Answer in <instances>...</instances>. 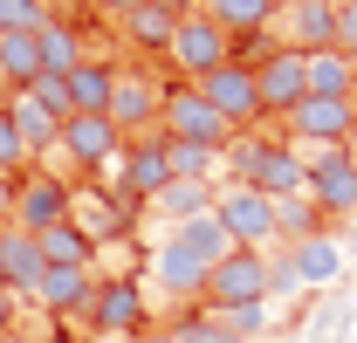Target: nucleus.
<instances>
[{
  "instance_id": "1",
  "label": "nucleus",
  "mask_w": 357,
  "mask_h": 343,
  "mask_svg": "<svg viewBox=\"0 0 357 343\" xmlns=\"http://www.w3.org/2000/svg\"><path fill=\"white\" fill-rule=\"evenodd\" d=\"M241 185H255V192H268V199H296V192H310V165H303V151L282 137H234L220 158Z\"/></svg>"
},
{
  "instance_id": "2",
  "label": "nucleus",
  "mask_w": 357,
  "mask_h": 343,
  "mask_svg": "<svg viewBox=\"0 0 357 343\" xmlns=\"http://www.w3.org/2000/svg\"><path fill=\"white\" fill-rule=\"evenodd\" d=\"M213 220L234 234V247H255V254L282 247V234H275V199L255 192V185H241V178L213 185Z\"/></svg>"
},
{
  "instance_id": "3",
  "label": "nucleus",
  "mask_w": 357,
  "mask_h": 343,
  "mask_svg": "<svg viewBox=\"0 0 357 343\" xmlns=\"http://www.w3.org/2000/svg\"><path fill=\"white\" fill-rule=\"evenodd\" d=\"M282 124H289V144L296 151H337V144L357 137V103L351 96H303Z\"/></svg>"
},
{
  "instance_id": "4",
  "label": "nucleus",
  "mask_w": 357,
  "mask_h": 343,
  "mask_svg": "<svg viewBox=\"0 0 357 343\" xmlns=\"http://www.w3.org/2000/svg\"><path fill=\"white\" fill-rule=\"evenodd\" d=\"M158 124H165V137H178V144H206V151H220L234 144V130H227V117L199 96V89H165V110H158Z\"/></svg>"
},
{
  "instance_id": "5",
  "label": "nucleus",
  "mask_w": 357,
  "mask_h": 343,
  "mask_svg": "<svg viewBox=\"0 0 357 343\" xmlns=\"http://www.w3.org/2000/svg\"><path fill=\"white\" fill-rule=\"evenodd\" d=\"M303 165H310V199L323 227L330 220H357V165H351V144H337V151H303Z\"/></svg>"
},
{
  "instance_id": "6",
  "label": "nucleus",
  "mask_w": 357,
  "mask_h": 343,
  "mask_svg": "<svg viewBox=\"0 0 357 343\" xmlns=\"http://www.w3.org/2000/svg\"><path fill=\"white\" fill-rule=\"evenodd\" d=\"M192 89H199V96L227 117V130H248L255 117H268V110H261V83H255V62H241V55L220 62L213 76H199Z\"/></svg>"
},
{
  "instance_id": "7",
  "label": "nucleus",
  "mask_w": 357,
  "mask_h": 343,
  "mask_svg": "<svg viewBox=\"0 0 357 343\" xmlns=\"http://www.w3.org/2000/svg\"><path fill=\"white\" fill-rule=\"evenodd\" d=\"M165 55H172V69H185V76L199 83V76H213L220 62H234V35L192 7V14L178 21V35H172V48H165Z\"/></svg>"
},
{
  "instance_id": "8",
  "label": "nucleus",
  "mask_w": 357,
  "mask_h": 343,
  "mask_svg": "<svg viewBox=\"0 0 357 343\" xmlns=\"http://www.w3.org/2000/svg\"><path fill=\"white\" fill-rule=\"evenodd\" d=\"M172 185V151H165V130H151V137H137L124 144V165H117V192L137 199V206H151L158 192Z\"/></svg>"
},
{
  "instance_id": "9",
  "label": "nucleus",
  "mask_w": 357,
  "mask_h": 343,
  "mask_svg": "<svg viewBox=\"0 0 357 343\" xmlns=\"http://www.w3.org/2000/svg\"><path fill=\"white\" fill-rule=\"evenodd\" d=\"M206 302H213V309H234V302H268V254L234 247L227 261H213V275H206Z\"/></svg>"
},
{
  "instance_id": "10",
  "label": "nucleus",
  "mask_w": 357,
  "mask_h": 343,
  "mask_svg": "<svg viewBox=\"0 0 357 343\" xmlns=\"http://www.w3.org/2000/svg\"><path fill=\"white\" fill-rule=\"evenodd\" d=\"M55 151H69L76 165H89V172H110L117 158H124V130L110 124V117H69L62 124V137H55Z\"/></svg>"
},
{
  "instance_id": "11",
  "label": "nucleus",
  "mask_w": 357,
  "mask_h": 343,
  "mask_svg": "<svg viewBox=\"0 0 357 343\" xmlns=\"http://www.w3.org/2000/svg\"><path fill=\"white\" fill-rule=\"evenodd\" d=\"M89 323L103 330V337H137L144 323H151V309H144V289L137 282H96V296H89Z\"/></svg>"
},
{
  "instance_id": "12",
  "label": "nucleus",
  "mask_w": 357,
  "mask_h": 343,
  "mask_svg": "<svg viewBox=\"0 0 357 343\" xmlns=\"http://www.w3.org/2000/svg\"><path fill=\"white\" fill-rule=\"evenodd\" d=\"M69 206H76V192H69L62 178H48V172H35L28 185H14V227H21V234H48V227H62Z\"/></svg>"
},
{
  "instance_id": "13",
  "label": "nucleus",
  "mask_w": 357,
  "mask_h": 343,
  "mask_svg": "<svg viewBox=\"0 0 357 343\" xmlns=\"http://www.w3.org/2000/svg\"><path fill=\"white\" fill-rule=\"evenodd\" d=\"M255 83H261V110L289 117V110L310 96V69H303V55H296V48H275V55L255 62Z\"/></svg>"
},
{
  "instance_id": "14",
  "label": "nucleus",
  "mask_w": 357,
  "mask_h": 343,
  "mask_svg": "<svg viewBox=\"0 0 357 343\" xmlns=\"http://www.w3.org/2000/svg\"><path fill=\"white\" fill-rule=\"evenodd\" d=\"M275 48H296V55L337 48V14H330V0H310V7H282V14H275Z\"/></svg>"
},
{
  "instance_id": "15",
  "label": "nucleus",
  "mask_w": 357,
  "mask_h": 343,
  "mask_svg": "<svg viewBox=\"0 0 357 343\" xmlns=\"http://www.w3.org/2000/svg\"><path fill=\"white\" fill-rule=\"evenodd\" d=\"M206 275H213V268L192 261L178 241H158V254H151V289H158L165 302H199L206 296Z\"/></svg>"
},
{
  "instance_id": "16",
  "label": "nucleus",
  "mask_w": 357,
  "mask_h": 343,
  "mask_svg": "<svg viewBox=\"0 0 357 343\" xmlns=\"http://www.w3.org/2000/svg\"><path fill=\"white\" fill-rule=\"evenodd\" d=\"M48 275L42 261V241L35 234H21V227H0V282H7V296H35Z\"/></svg>"
},
{
  "instance_id": "17",
  "label": "nucleus",
  "mask_w": 357,
  "mask_h": 343,
  "mask_svg": "<svg viewBox=\"0 0 357 343\" xmlns=\"http://www.w3.org/2000/svg\"><path fill=\"white\" fill-rule=\"evenodd\" d=\"M158 110H165V89L151 83V76H124V69H117L110 124H117V130H144V124H158Z\"/></svg>"
},
{
  "instance_id": "18",
  "label": "nucleus",
  "mask_w": 357,
  "mask_h": 343,
  "mask_svg": "<svg viewBox=\"0 0 357 343\" xmlns=\"http://www.w3.org/2000/svg\"><path fill=\"white\" fill-rule=\"evenodd\" d=\"M62 83H69V103H76L83 117H110V89H117V62H96V55H83V69H69Z\"/></svg>"
},
{
  "instance_id": "19",
  "label": "nucleus",
  "mask_w": 357,
  "mask_h": 343,
  "mask_svg": "<svg viewBox=\"0 0 357 343\" xmlns=\"http://www.w3.org/2000/svg\"><path fill=\"white\" fill-rule=\"evenodd\" d=\"M89 296H96V282H89V268H48L42 289H35V302H42L48 316H83Z\"/></svg>"
},
{
  "instance_id": "20",
  "label": "nucleus",
  "mask_w": 357,
  "mask_h": 343,
  "mask_svg": "<svg viewBox=\"0 0 357 343\" xmlns=\"http://www.w3.org/2000/svg\"><path fill=\"white\" fill-rule=\"evenodd\" d=\"M303 69H310V96H351L357 103V55L316 48V55H303Z\"/></svg>"
},
{
  "instance_id": "21",
  "label": "nucleus",
  "mask_w": 357,
  "mask_h": 343,
  "mask_svg": "<svg viewBox=\"0 0 357 343\" xmlns=\"http://www.w3.org/2000/svg\"><path fill=\"white\" fill-rule=\"evenodd\" d=\"M151 213L165 220V234H172V227H185V220L213 213V185H206V178H172V185L151 199Z\"/></svg>"
},
{
  "instance_id": "22",
  "label": "nucleus",
  "mask_w": 357,
  "mask_h": 343,
  "mask_svg": "<svg viewBox=\"0 0 357 343\" xmlns=\"http://www.w3.org/2000/svg\"><path fill=\"white\" fill-rule=\"evenodd\" d=\"M289 254H296V275H303L310 289H330V282L344 275V241H337V234H310V241H296Z\"/></svg>"
},
{
  "instance_id": "23",
  "label": "nucleus",
  "mask_w": 357,
  "mask_h": 343,
  "mask_svg": "<svg viewBox=\"0 0 357 343\" xmlns=\"http://www.w3.org/2000/svg\"><path fill=\"white\" fill-rule=\"evenodd\" d=\"M7 117H14V130H21L28 158H42V151H55V137H62V124L48 117V110L35 103V96H28V89H14V96H7Z\"/></svg>"
},
{
  "instance_id": "24",
  "label": "nucleus",
  "mask_w": 357,
  "mask_h": 343,
  "mask_svg": "<svg viewBox=\"0 0 357 343\" xmlns=\"http://www.w3.org/2000/svg\"><path fill=\"white\" fill-rule=\"evenodd\" d=\"M165 241H178L185 254H192V261H206V268L234 254V234H227V227H220V220H213V213H199V220H185V227H172Z\"/></svg>"
},
{
  "instance_id": "25",
  "label": "nucleus",
  "mask_w": 357,
  "mask_h": 343,
  "mask_svg": "<svg viewBox=\"0 0 357 343\" xmlns=\"http://www.w3.org/2000/svg\"><path fill=\"white\" fill-rule=\"evenodd\" d=\"M35 48H42V76L83 69V35H76L69 21H42V28H35Z\"/></svg>"
},
{
  "instance_id": "26",
  "label": "nucleus",
  "mask_w": 357,
  "mask_h": 343,
  "mask_svg": "<svg viewBox=\"0 0 357 343\" xmlns=\"http://www.w3.org/2000/svg\"><path fill=\"white\" fill-rule=\"evenodd\" d=\"M199 14H206V21H220L227 35L241 42V35H261L268 21H275V0H206Z\"/></svg>"
},
{
  "instance_id": "27",
  "label": "nucleus",
  "mask_w": 357,
  "mask_h": 343,
  "mask_svg": "<svg viewBox=\"0 0 357 343\" xmlns=\"http://www.w3.org/2000/svg\"><path fill=\"white\" fill-rule=\"evenodd\" d=\"M35 241H42V261H48V268H89V254H96V241H89L76 220L48 227V234H35Z\"/></svg>"
},
{
  "instance_id": "28",
  "label": "nucleus",
  "mask_w": 357,
  "mask_h": 343,
  "mask_svg": "<svg viewBox=\"0 0 357 343\" xmlns=\"http://www.w3.org/2000/svg\"><path fill=\"white\" fill-rule=\"evenodd\" d=\"M35 76H42V48H35V35H0V83L28 89Z\"/></svg>"
},
{
  "instance_id": "29",
  "label": "nucleus",
  "mask_w": 357,
  "mask_h": 343,
  "mask_svg": "<svg viewBox=\"0 0 357 343\" xmlns=\"http://www.w3.org/2000/svg\"><path fill=\"white\" fill-rule=\"evenodd\" d=\"M275 234H282V247H296V241L323 234V213H316L310 192H296V199H275Z\"/></svg>"
},
{
  "instance_id": "30",
  "label": "nucleus",
  "mask_w": 357,
  "mask_h": 343,
  "mask_svg": "<svg viewBox=\"0 0 357 343\" xmlns=\"http://www.w3.org/2000/svg\"><path fill=\"white\" fill-rule=\"evenodd\" d=\"M165 151H172V178H206V185H213L220 151H206V144H178V137H165Z\"/></svg>"
},
{
  "instance_id": "31",
  "label": "nucleus",
  "mask_w": 357,
  "mask_h": 343,
  "mask_svg": "<svg viewBox=\"0 0 357 343\" xmlns=\"http://www.w3.org/2000/svg\"><path fill=\"white\" fill-rule=\"evenodd\" d=\"M206 309H213V302H206ZM213 316H220L241 343H255V337L268 330V302H234V309H213Z\"/></svg>"
},
{
  "instance_id": "32",
  "label": "nucleus",
  "mask_w": 357,
  "mask_h": 343,
  "mask_svg": "<svg viewBox=\"0 0 357 343\" xmlns=\"http://www.w3.org/2000/svg\"><path fill=\"white\" fill-rule=\"evenodd\" d=\"M28 96L42 103L55 124H69V117H76V103H69V83H62V76H35V83H28Z\"/></svg>"
},
{
  "instance_id": "33",
  "label": "nucleus",
  "mask_w": 357,
  "mask_h": 343,
  "mask_svg": "<svg viewBox=\"0 0 357 343\" xmlns=\"http://www.w3.org/2000/svg\"><path fill=\"white\" fill-rule=\"evenodd\" d=\"M172 337H178V343H241V337H234V330L220 323V316H213V309H199V316H185V323H178Z\"/></svg>"
},
{
  "instance_id": "34",
  "label": "nucleus",
  "mask_w": 357,
  "mask_h": 343,
  "mask_svg": "<svg viewBox=\"0 0 357 343\" xmlns=\"http://www.w3.org/2000/svg\"><path fill=\"white\" fill-rule=\"evenodd\" d=\"M42 21V0H0V35H35Z\"/></svg>"
},
{
  "instance_id": "35",
  "label": "nucleus",
  "mask_w": 357,
  "mask_h": 343,
  "mask_svg": "<svg viewBox=\"0 0 357 343\" xmlns=\"http://www.w3.org/2000/svg\"><path fill=\"white\" fill-rule=\"evenodd\" d=\"M21 165H28V144H21V130H14L7 103H0V178H14Z\"/></svg>"
},
{
  "instance_id": "36",
  "label": "nucleus",
  "mask_w": 357,
  "mask_h": 343,
  "mask_svg": "<svg viewBox=\"0 0 357 343\" xmlns=\"http://www.w3.org/2000/svg\"><path fill=\"white\" fill-rule=\"evenodd\" d=\"M289 289H303V275H296V254L289 247H275V261H268V296H289Z\"/></svg>"
},
{
  "instance_id": "37",
  "label": "nucleus",
  "mask_w": 357,
  "mask_h": 343,
  "mask_svg": "<svg viewBox=\"0 0 357 343\" xmlns=\"http://www.w3.org/2000/svg\"><path fill=\"white\" fill-rule=\"evenodd\" d=\"M330 14H337V48L357 55V0H330Z\"/></svg>"
},
{
  "instance_id": "38",
  "label": "nucleus",
  "mask_w": 357,
  "mask_h": 343,
  "mask_svg": "<svg viewBox=\"0 0 357 343\" xmlns=\"http://www.w3.org/2000/svg\"><path fill=\"white\" fill-rule=\"evenodd\" d=\"M0 227H14V178H0Z\"/></svg>"
},
{
  "instance_id": "39",
  "label": "nucleus",
  "mask_w": 357,
  "mask_h": 343,
  "mask_svg": "<svg viewBox=\"0 0 357 343\" xmlns=\"http://www.w3.org/2000/svg\"><path fill=\"white\" fill-rule=\"evenodd\" d=\"M14 330V296H7V282H0V337Z\"/></svg>"
},
{
  "instance_id": "40",
  "label": "nucleus",
  "mask_w": 357,
  "mask_h": 343,
  "mask_svg": "<svg viewBox=\"0 0 357 343\" xmlns=\"http://www.w3.org/2000/svg\"><path fill=\"white\" fill-rule=\"evenodd\" d=\"M96 7H103V14H117V21H124V14H131L137 0H96Z\"/></svg>"
},
{
  "instance_id": "41",
  "label": "nucleus",
  "mask_w": 357,
  "mask_h": 343,
  "mask_svg": "<svg viewBox=\"0 0 357 343\" xmlns=\"http://www.w3.org/2000/svg\"><path fill=\"white\" fill-rule=\"evenodd\" d=\"M282 7H310V0H275V14H282Z\"/></svg>"
},
{
  "instance_id": "42",
  "label": "nucleus",
  "mask_w": 357,
  "mask_h": 343,
  "mask_svg": "<svg viewBox=\"0 0 357 343\" xmlns=\"http://www.w3.org/2000/svg\"><path fill=\"white\" fill-rule=\"evenodd\" d=\"M0 343H35V337H14V330H7V337H0Z\"/></svg>"
},
{
  "instance_id": "43",
  "label": "nucleus",
  "mask_w": 357,
  "mask_h": 343,
  "mask_svg": "<svg viewBox=\"0 0 357 343\" xmlns=\"http://www.w3.org/2000/svg\"><path fill=\"white\" fill-rule=\"evenodd\" d=\"M351 247H357V220H351Z\"/></svg>"
},
{
  "instance_id": "44",
  "label": "nucleus",
  "mask_w": 357,
  "mask_h": 343,
  "mask_svg": "<svg viewBox=\"0 0 357 343\" xmlns=\"http://www.w3.org/2000/svg\"><path fill=\"white\" fill-rule=\"evenodd\" d=\"M151 343H178V337H151Z\"/></svg>"
}]
</instances>
